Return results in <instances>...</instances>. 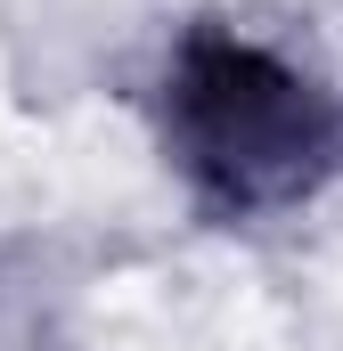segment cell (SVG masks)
<instances>
[{"instance_id": "6da1fadb", "label": "cell", "mask_w": 343, "mask_h": 351, "mask_svg": "<svg viewBox=\"0 0 343 351\" xmlns=\"http://www.w3.org/2000/svg\"><path fill=\"white\" fill-rule=\"evenodd\" d=\"M147 139L204 229H278L343 188V82L261 25L188 16L147 74Z\"/></svg>"}, {"instance_id": "7a4b0ae2", "label": "cell", "mask_w": 343, "mask_h": 351, "mask_svg": "<svg viewBox=\"0 0 343 351\" xmlns=\"http://www.w3.org/2000/svg\"><path fill=\"white\" fill-rule=\"evenodd\" d=\"M49 351H74V343H49Z\"/></svg>"}]
</instances>
